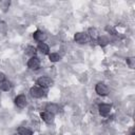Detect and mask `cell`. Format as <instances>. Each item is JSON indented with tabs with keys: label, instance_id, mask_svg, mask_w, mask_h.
Here are the masks:
<instances>
[{
	"label": "cell",
	"instance_id": "cell-13",
	"mask_svg": "<svg viewBox=\"0 0 135 135\" xmlns=\"http://www.w3.org/2000/svg\"><path fill=\"white\" fill-rule=\"evenodd\" d=\"M11 89V83L7 80H3L0 82V90L2 91H8Z\"/></svg>",
	"mask_w": 135,
	"mask_h": 135
},
{
	"label": "cell",
	"instance_id": "cell-3",
	"mask_svg": "<svg viewBox=\"0 0 135 135\" xmlns=\"http://www.w3.org/2000/svg\"><path fill=\"white\" fill-rule=\"evenodd\" d=\"M96 93L98 95H101V96H104V95H108L109 94V88L103 83V82H99L96 84Z\"/></svg>",
	"mask_w": 135,
	"mask_h": 135
},
{
	"label": "cell",
	"instance_id": "cell-17",
	"mask_svg": "<svg viewBox=\"0 0 135 135\" xmlns=\"http://www.w3.org/2000/svg\"><path fill=\"white\" fill-rule=\"evenodd\" d=\"M127 63H128V65H129L131 69H134V66H135V58H134V57L127 58Z\"/></svg>",
	"mask_w": 135,
	"mask_h": 135
},
{
	"label": "cell",
	"instance_id": "cell-20",
	"mask_svg": "<svg viewBox=\"0 0 135 135\" xmlns=\"http://www.w3.org/2000/svg\"><path fill=\"white\" fill-rule=\"evenodd\" d=\"M131 135H135V133H134V132H132V133H131Z\"/></svg>",
	"mask_w": 135,
	"mask_h": 135
},
{
	"label": "cell",
	"instance_id": "cell-8",
	"mask_svg": "<svg viewBox=\"0 0 135 135\" xmlns=\"http://www.w3.org/2000/svg\"><path fill=\"white\" fill-rule=\"evenodd\" d=\"M33 37H34L35 40H37V41H39V42H43V41L46 39V35H45L42 31H39V30H37V31L33 34Z\"/></svg>",
	"mask_w": 135,
	"mask_h": 135
},
{
	"label": "cell",
	"instance_id": "cell-5",
	"mask_svg": "<svg viewBox=\"0 0 135 135\" xmlns=\"http://www.w3.org/2000/svg\"><path fill=\"white\" fill-rule=\"evenodd\" d=\"M111 104H107V103H102L99 105V113L101 116H108L111 112Z\"/></svg>",
	"mask_w": 135,
	"mask_h": 135
},
{
	"label": "cell",
	"instance_id": "cell-21",
	"mask_svg": "<svg viewBox=\"0 0 135 135\" xmlns=\"http://www.w3.org/2000/svg\"><path fill=\"white\" fill-rule=\"evenodd\" d=\"M16 135H20V134H16Z\"/></svg>",
	"mask_w": 135,
	"mask_h": 135
},
{
	"label": "cell",
	"instance_id": "cell-15",
	"mask_svg": "<svg viewBox=\"0 0 135 135\" xmlns=\"http://www.w3.org/2000/svg\"><path fill=\"white\" fill-rule=\"evenodd\" d=\"M98 42L101 46H104L109 43V39L105 37V36H101V37H98Z\"/></svg>",
	"mask_w": 135,
	"mask_h": 135
},
{
	"label": "cell",
	"instance_id": "cell-6",
	"mask_svg": "<svg viewBox=\"0 0 135 135\" xmlns=\"http://www.w3.org/2000/svg\"><path fill=\"white\" fill-rule=\"evenodd\" d=\"M40 116H41L42 120H44L46 123H52V122L54 121V114H52V113H50V112H47V111L42 112V113L40 114Z\"/></svg>",
	"mask_w": 135,
	"mask_h": 135
},
{
	"label": "cell",
	"instance_id": "cell-2",
	"mask_svg": "<svg viewBox=\"0 0 135 135\" xmlns=\"http://www.w3.org/2000/svg\"><path fill=\"white\" fill-rule=\"evenodd\" d=\"M37 84L41 88H49L53 85V80L49 77H40L37 79Z\"/></svg>",
	"mask_w": 135,
	"mask_h": 135
},
{
	"label": "cell",
	"instance_id": "cell-7",
	"mask_svg": "<svg viewBox=\"0 0 135 135\" xmlns=\"http://www.w3.org/2000/svg\"><path fill=\"white\" fill-rule=\"evenodd\" d=\"M15 103L19 108H24L26 105V97L24 95H19L15 98Z\"/></svg>",
	"mask_w": 135,
	"mask_h": 135
},
{
	"label": "cell",
	"instance_id": "cell-14",
	"mask_svg": "<svg viewBox=\"0 0 135 135\" xmlns=\"http://www.w3.org/2000/svg\"><path fill=\"white\" fill-rule=\"evenodd\" d=\"M49 58H50V60H51L52 62H57V61L60 60V56H59V54H57V53H51L50 56H49Z\"/></svg>",
	"mask_w": 135,
	"mask_h": 135
},
{
	"label": "cell",
	"instance_id": "cell-9",
	"mask_svg": "<svg viewBox=\"0 0 135 135\" xmlns=\"http://www.w3.org/2000/svg\"><path fill=\"white\" fill-rule=\"evenodd\" d=\"M75 40L78 43H85L88 40L86 34L85 33H76L75 34Z\"/></svg>",
	"mask_w": 135,
	"mask_h": 135
},
{
	"label": "cell",
	"instance_id": "cell-11",
	"mask_svg": "<svg viewBox=\"0 0 135 135\" xmlns=\"http://www.w3.org/2000/svg\"><path fill=\"white\" fill-rule=\"evenodd\" d=\"M37 50H38L41 54H47V53H49V51H50L49 46H47L45 43H43V42H40V43L38 44Z\"/></svg>",
	"mask_w": 135,
	"mask_h": 135
},
{
	"label": "cell",
	"instance_id": "cell-16",
	"mask_svg": "<svg viewBox=\"0 0 135 135\" xmlns=\"http://www.w3.org/2000/svg\"><path fill=\"white\" fill-rule=\"evenodd\" d=\"M25 53H26L27 55H31L32 57H34L35 54H36V49H35L34 46H27L26 50H25Z\"/></svg>",
	"mask_w": 135,
	"mask_h": 135
},
{
	"label": "cell",
	"instance_id": "cell-1",
	"mask_svg": "<svg viewBox=\"0 0 135 135\" xmlns=\"http://www.w3.org/2000/svg\"><path fill=\"white\" fill-rule=\"evenodd\" d=\"M31 96L34 98H41L42 96H44V90L41 86H33L30 90Z\"/></svg>",
	"mask_w": 135,
	"mask_h": 135
},
{
	"label": "cell",
	"instance_id": "cell-19",
	"mask_svg": "<svg viewBox=\"0 0 135 135\" xmlns=\"http://www.w3.org/2000/svg\"><path fill=\"white\" fill-rule=\"evenodd\" d=\"M3 80H5V76H4L3 73H0V82L3 81Z\"/></svg>",
	"mask_w": 135,
	"mask_h": 135
},
{
	"label": "cell",
	"instance_id": "cell-18",
	"mask_svg": "<svg viewBox=\"0 0 135 135\" xmlns=\"http://www.w3.org/2000/svg\"><path fill=\"white\" fill-rule=\"evenodd\" d=\"M90 35L92 38H97V31L95 28H90Z\"/></svg>",
	"mask_w": 135,
	"mask_h": 135
},
{
	"label": "cell",
	"instance_id": "cell-12",
	"mask_svg": "<svg viewBox=\"0 0 135 135\" xmlns=\"http://www.w3.org/2000/svg\"><path fill=\"white\" fill-rule=\"evenodd\" d=\"M18 134L20 135H33V132L28 129H26L25 127H20L18 128Z\"/></svg>",
	"mask_w": 135,
	"mask_h": 135
},
{
	"label": "cell",
	"instance_id": "cell-4",
	"mask_svg": "<svg viewBox=\"0 0 135 135\" xmlns=\"http://www.w3.org/2000/svg\"><path fill=\"white\" fill-rule=\"evenodd\" d=\"M27 66L31 70H37V69H39V66H40V60H39V58L36 57V56L31 57V59L27 61Z\"/></svg>",
	"mask_w": 135,
	"mask_h": 135
},
{
	"label": "cell",
	"instance_id": "cell-10",
	"mask_svg": "<svg viewBox=\"0 0 135 135\" xmlns=\"http://www.w3.org/2000/svg\"><path fill=\"white\" fill-rule=\"evenodd\" d=\"M45 110H46L47 112L52 113V114H56V113H58V112H59V107H58L57 104L50 103V104H47V105H46Z\"/></svg>",
	"mask_w": 135,
	"mask_h": 135
}]
</instances>
